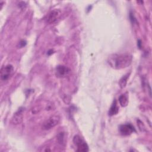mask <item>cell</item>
Returning a JSON list of instances; mask_svg holds the SVG:
<instances>
[{"mask_svg":"<svg viewBox=\"0 0 152 152\" xmlns=\"http://www.w3.org/2000/svg\"><path fill=\"white\" fill-rule=\"evenodd\" d=\"M132 56L129 53H115L109 56L107 61L110 66L116 69H121L129 66Z\"/></svg>","mask_w":152,"mask_h":152,"instance_id":"cell-1","label":"cell"},{"mask_svg":"<svg viewBox=\"0 0 152 152\" xmlns=\"http://www.w3.org/2000/svg\"><path fill=\"white\" fill-rule=\"evenodd\" d=\"M73 142L77 146V151L86 152L88 151V147L87 143L81 138L80 136L76 135L74 137Z\"/></svg>","mask_w":152,"mask_h":152,"instance_id":"cell-2","label":"cell"},{"mask_svg":"<svg viewBox=\"0 0 152 152\" xmlns=\"http://www.w3.org/2000/svg\"><path fill=\"white\" fill-rule=\"evenodd\" d=\"M59 121L60 118L59 116L54 115L50 116L43 122L42 125V128L45 130L50 129L55 126L59 122Z\"/></svg>","mask_w":152,"mask_h":152,"instance_id":"cell-3","label":"cell"},{"mask_svg":"<svg viewBox=\"0 0 152 152\" xmlns=\"http://www.w3.org/2000/svg\"><path fill=\"white\" fill-rule=\"evenodd\" d=\"M13 70L14 68L11 65H7L3 66L0 71L1 79L3 81L7 80L12 74Z\"/></svg>","mask_w":152,"mask_h":152,"instance_id":"cell-4","label":"cell"},{"mask_svg":"<svg viewBox=\"0 0 152 152\" xmlns=\"http://www.w3.org/2000/svg\"><path fill=\"white\" fill-rule=\"evenodd\" d=\"M119 131L123 135H129L135 131L134 126L131 124H126L120 126Z\"/></svg>","mask_w":152,"mask_h":152,"instance_id":"cell-5","label":"cell"},{"mask_svg":"<svg viewBox=\"0 0 152 152\" xmlns=\"http://www.w3.org/2000/svg\"><path fill=\"white\" fill-rule=\"evenodd\" d=\"M70 71V69L64 65H58L56 68L55 74L57 77L63 78L66 76Z\"/></svg>","mask_w":152,"mask_h":152,"instance_id":"cell-6","label":"cell"},{"mask_svg":"<svg viewBox=\"0 0 152 152\" xmlns=\"http://www.w3.org/2000/svg\"><path fill=\"white\" fill-rule=\"evenodd\" d=\"M61 15V11L59 10L55 9L52 11L47 17V22L49 24H52L55 23L57 19L59 18V17Z\"/></svg>","mask_w":152,"mask_h":152,"instance_id":"cell-7","label":"cell"},{"mask_svg":"<svg viewBox=\"0 0 152 152\" xmlns=\"http://www.w3.org/2000/svg\"><path fill=\"white\" fill-rule=\"evenodd\" d=\"M23 121V110H18L13 116L11 119V122L13 124L17 125L20 124Z\"/></svg>","mask_w":152,"mask_h":152,"instance_id":"cell-8","label":"cell"},{"mask_svg":"<svg viewBox=\"0 0 152 152\" xmlns=\"http://www.w3.org/2000/svg\"><path fill=\"white\" fill-rule=\"evenodd\" d=\"M119 112V107L117 106L116 101L114 100L110 109L109 111V115L110 116H113L115 115H116Z\"/></svg>","mask_w":152,"mask_h":152,"instance_id":"cell-9","label":"cell"},{"mask_svg":"<svg viewBox=\"0 0 152 152\" xmlns=\"http://www.w3.org/2000/svg\"><path fill=\"white\" fill-rule=\"evenodd\" d=\"M119 104L122 107H125L128 104V98L124 94H122L120 96V97H119Z\"/></svg>","mask_w":152,"mask_h":152,"instance_id":"cell-10","label":"cell"},{"mask_svg":"<svg viewBox=\"0 0 152 152\" xmlns=\"http://www.w3.org/2000/svg\"><path fill=\"white\" fill-rule=\"evenodd\" d=\"M128 77H129V74H127L125 75L124 76H123V77L121 78V80H119V86H120V87H121V88H124V87L126 86Z\"/></svg>","mask_w":152,"mask_h":152,"instance_id":"cell-11","label":"cell"},{"mask_svg":"<svg viewBox=\"0 0 152 152\" xmlns=\"http://www.w3.org/2000/svg\"><path fill=\"white\" fill-rule=\"evenodd\" d=\"M57 141L61 145L65 144V134L64 132H59L57 135Z\"/></svg>","mask_w":152,"mask_h":152,"instance_id":"cell-12","label":"cell"},{"mask_svg":"<svg viewBox=\"0 0 152 152\" xmlns=\"http://www.w3.org/2000/svg\"><path fill=\"white\" fill-rule=\"evenodd\" d=\"M26 45V41L22 40V41H21V42L19 43V45H19V47H20V48H22V47Z\"/></svg>","mask_w":152,"mask_h":152,"instance_id":"cell-13","label":"cell"}]
</instances>
